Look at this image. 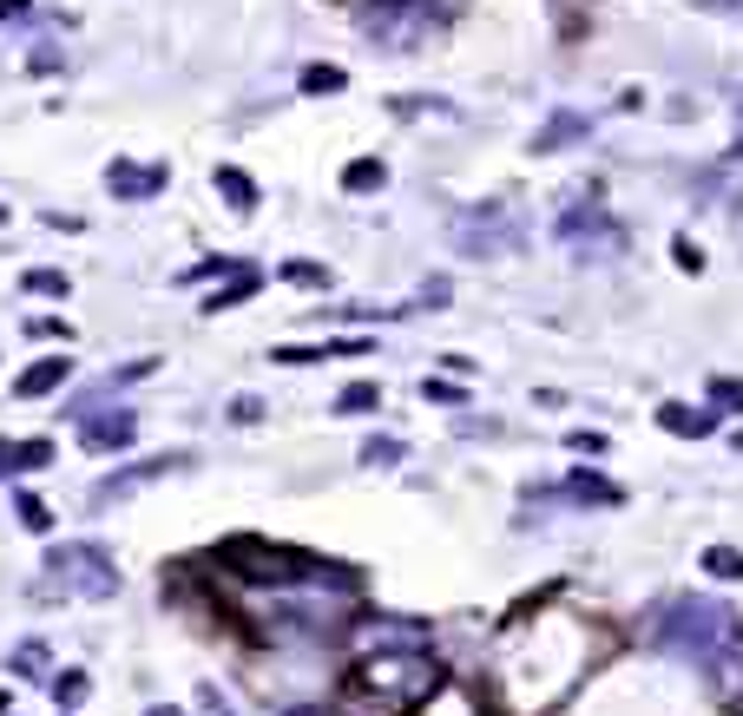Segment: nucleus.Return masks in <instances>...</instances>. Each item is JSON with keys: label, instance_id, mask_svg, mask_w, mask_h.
<instances>
[{"label": "nucleus", "instance_id": "17", "mask_svg": "<svg viewBox=\"0 0 743 716\" xmlns=\"http://www.w3.org/2000/svg\"><path fill=\"white\" fill-rule=\"evenodd\" d=\"M218 191L230 198V205H237V211H250V205H257V185H250L237 165H224V171H218Z\"/></svg>", "mask_w": 743, "mask_h": 716}, {"label": "nucleus", "instance_id": "9", "mask_svg": "<svg viewBox=\"0 0 743 716\" xmlns=\"http://www.w3.org/2000/svg\"><path fill=\"white\" fill-rule=\"evenodd\" d=\"M171 467H185V460H178V454H171V460H139V467H126V474H112V480H106V487H99L92 500H119V494H132V487H146V480H165Z\"/></svg>", "mask_w": 743, "mask_h": 716}, {"label": "nucleus", "instance_id": "12", "mask_svg": "<svg viewBox=\"0 0 743 716\" xmlns=\"http://www.w3.org/2000/svg\"><path fill=\"white\" fill-rule=\"evenodd\" d=\"M586 132H593V126H586L579 112H553V119H546V132H533V151H559V145H579Z\"/></svg>", "mask_w": 743, "mask_h": 716}, {"label": "nucleus", "instance_id": "22", "mask_svg": "<svg viewBox=\"0 0 743 716\" xmlns=\"http://www.w3.org/2000/svg\"><path fill=\"white\" fill-rule=\"evenodd\" d=\"M277 277H284V284H297V289H323V284H329V270H323V263H303V257H297V263H284Z\"/></svg>", "mask_w": 743, "mask_h": 716}, {"label": "nucleus", "instance_id": "18", "mask_svg": "<svg viewBox=\"0 0 743 716\" xmlns=\"http://www.w3.org/2000/svg\"><path fill=\"white\" fill-rule=\"evenodd\" d=\"M717 677L731 697H743V645H717Z\"/></svg>", "mask_w": 743, "mask_h": 716}, {"label": "nucleus", "instance_id": "19", "mask_svg": "<svg viewBox=\"0 0 743 716\" xmlns=\"http://www.w3.org/2000/svg\"><path fill=\"white\" fill-rule=\"evenodd\" d=\"M375 401H382V388L356 381V388H343V395H336V415H369Z\"/></svg>", "mask_w": 743, "mask_h": 716}, {"label": "nucleus", "instance_id": "33", "mask_svg": "<svg viewBox=\"0 0 743 716\" xmlns=\"http://www.w3.org/2000/svg\"><path fill=\"white\" fill-rule=\"evenodd\" d=\"M573 447H579V454H605V434L586 428V434H573Z\"/></svg>", "mask_w": 743, "mask_h": 716}, {"label": "nucleus", "instance_id": "37", "mask_svg": "<svg viewBox=\"0 0 743 716\" xmlns=\"http://www.w3.org/2000/svg\"><path fill=\"white\" fill-rule=\"evenodd\" d=\"M0 217H7V211H0Z\"/></svg>", "mask_w": 743, "mask_h": 716}, {"label": "nucleus", "instance_id": "11", "mask_svg": "<svg viewBox=\"0 0 743 716\" xmlns=\"http://www.w3.org/2000/svg\"><path fill=\"white\" fill-rule=\"evenodd\" d=\"M375 336H343V342H316V349H277V361H336V356H369Z\"/></svg>", "mask_w": 743, "mask_h": 716}, {"label": "nucleus", "instance_id": "21", "mask_svg": "<svg viewBox=\"0 0 743 716\" xmlns=\"http://www.w3.org/2000/svg\"><path fill=\"white\" fill-rule=\"evenodd\" d=\"M244 296H257V270H237V284H230V289H218V296H211L205 309L218 316V309H230V302H244Z\"/></svg>", "mask_w": 743, "mask_h": 716}, {"label": "nucleus", "instance_id": "26", "mask_svg": "<svg viewBox=\"0 0 743 716\" xmlns=\"http://www.w3.org/2000/svg\"><path fill=\"white\" fill-rule=\"evenodd\" d=\"M20 289H33V296H67V277H60V270H27Z\"/></svg>", "mask_w": 743, "mask_h": 716}, {"label": "nucleus", "instance_id": "23", "mask_svg": "<svg viewBox=\"0 0 743 716\" xmlns=\"http://www.w3.org/2000/svg\"><path fill=\"white\" fill-rule=\"evenodd\" d=\"M704 573H711V578H743V553H731V546H711V553H704Z\"/></svg>", "mask_w": 743, "mask_h": 716}, {"label": "nucleus", "instance_id": "27", "mask_svg": "<svg viewBox=\"0 0 743 716\" xmlns=\"http://www.w3.org/2000/svg\"><path fill=\"white\" fill-rule=\"evenodd\" d=\"M363 460H369V467H395V460H402V440H388V434H382V440L363 447Z\"/></svg>", "mask_w": 743, "mask_h": 716}, {"label": "nucleus", "instance_id": "24", "mask_svg": "<svg viewBox=\"0 0 743 716\" xmlns=\"http://www.w3.org/2000/svg\"><path fill=\"white\" fill-rule=\"evenodd\" d=\"M303 92H343V67H309L303 72Z\"/></svg>", "mask_w": 743, "mask_h": 716}, {"label": "nucleus", "instance_id": "30", "mask_svg": "<svg viewBox=\"0 0 743 716\" xmlns=\"http://www.w3.org/2000/svg\"><path fill=\"white\" fill-rule=\"evenodd\" d=\"M13 670H27V677H33V670H47V645H20V650H13Z\"/></svg>", "mask_w": 743, "mask_h": 716}, {"label": "nucleus", "instance_id": "13", "mask_svg": "<svg viewBox=\"0 0 743 716\" xmlns=\"http://www.w3.org/2000/svg\"><path fill=\"white\" fill-rule=\"evenodd\" d=\"M67 381V356H47V361H33L27 375H20V388L13 395H27V401H40V395H53Z\"/></svg>", "mask_w": 743, "mask_h": 716}, {"label": "nucleus", "instance_id": "16", "mask_svg": "<svg viewBox=\"0 0 743 716\" xmlns=\"http://www.w3.org/2000/svg\"><path fill=\"white\" fill-rule=\"evenodd\" d=\"M658 421H665L671 434H711V415H697V408H684V401H665Z\"/></svg>", "mask_w": 743, "mask_h": 716}, {"label": "nucleus", "instance_id": "5", "mask_svg": "<svg viewBox=\"0 0 743 716\" xmlns=\"http://www.w3.org/2000/svg\"><path fill=\"white\" fill-rule=\"evenodd\" d=\"M514 243H521L514 205H487V211L454 217V250H467V257H501V250H514Z\"/></svg>", "mask_w": 743, "mask_h": 716}, {"label": "nucleus", "instance_id": "25", "mask_svg": "<svg viewBox=\"0 0 743 716\" xmlns=\"http://www.w3.org/2000/svg\"><path fill=\"white\" fill-rule=\"evenodd\" d=\"M13 506H20V519H27L33 533H47V526H53V513H47V500H33V494H13Z\"/></svg>", "mask_w": 743, "mask_h": 716}, {"label": "nucleus", "instance_id": "6", "mask_svg": "<svg viewBox=\"0 0 743 716\" xmlns=\"http://www.w3.org/2000/svg\"><path fill=\"white\" fill-rule=\"evenodd\" d=\"M47 566L60 578H73L86 598H112V591H119V573H112V559H106L99 546H53Z\"/></svg>", "mask_w": 743, "mask_h": 716}, {"label": "nucleus", "instance_id": "7", "mask_svg": "<svg viewBox=\"0 0 743 716\" xmlns=\"http://www.w3.org/2000/svg\"><path fill=\"white\" fill-rule=\"evenodd\" d=\"M559 237L579 250V243H605V250H618V223L612 217H598V211H566L559 217Z\"/></svg>", "mask_w": 743, "mask_h": 716}, {"label": "nucleus", "instance_id": "15", "mask_svg": "<svg viewBox=\"0 0 743 716\" xmlns=\"http://www.w3.org/2000/svg\"><path fill=\"white\" fill-rule=\"evenodd\" d=\"M566 494H573V500H593V506H618V500H625L605 474H573V480H566Z\"/></svg>", "mask_w": 743, "mask_h": 716}, {"label": "nucleus", "instance_id": "4", "mask_svg": "<svg viewBox=\"0 0 743 716\" xmlns=\"http://www.w3.org/2000/svg\"><path fill=\"white\" fill-rule=\"evenodd\" d=\"M230 573H250V578H323L329 566H316V559H303L290 546H264V539H230L218 553Z\"/></svg>", "mask_w": 743, "mask_h": 716}, {"label": "nucleus", "instance_id": "14", "mask_svg": "<svg viewBox=\"0 0 743 716\" xmlns=\"http://www.w3.org/2000/svg\"><path fill=\"white\" fill-rule=\"evenodd\" d=\"M47 460H53L47 440H13V447H0V474H27V467H47Z\"/></svg>", "mask_w": 743, "mask_h": 716}, {"label": "nucleus", "instance_id": "31", "mask_svg": "<svg viewBox=\"0 0 743 716\" xmlns=\"http://www.w3.org/2000/svg\"><path fill=\"white\" fill-rule=\"evenodd\" d=\"M27 336H33V342H60V336H73V329L53 322V316H40V322H27Z\"/></svg>", "mask_w": 743, "mask_h": 716}, {"label": "nucleus", "instance_id": "10", "mask_svg": "<svg viewBox=\"0 0 743 716\" xmlns=\"http://www.w3.org/2000/svg\"><path fill=\"white\" fill-rule=\"evenodd\" d=\"M86 447H92V454L132 447V415H99V421H86Z\"/></svg>", "mask_w": 743, "mask_h": 716}, {"label": "nucleus", "instance_id": "1", "mask_svg": "<svg viewBox=\"0 0 743 716\" xmlns=\"http://www.w3.org/2000/svg\"><path fill=\"white\" fill-rule=\"evenodd\" d=\"M612 657V632L579 618L573 605L546 598L539 611L526 605L514 632L494 650V704L507 716H546L573 697V684Z\"/></svg>", "mask_w": 743, "mask_h": 716}, {"label": "nucleus", "instance_id": "34", "mask_svg": "<svg viewBox=\"0 0 743 716\" xmlns=\"http://www.w3.org/2000/svg\"><path fill=\"white\" fill-rule=\"evenodd\" d=\"M290 716H323V710H290Z\"/></svg>", "mask_w": 743, "mask_h": 716}, {"label": "nucleus", "instance_id": "28", "mask_svg": "<svg viewBox=\"0 0 743 716\" xmlns=\"http://www.w3.org/2000/svg\"><path fill=\"white\" fill-rule=\"evenodd\" d=\"M422 395H428V401H447V408H460V401H467V388H454V381H442V375H435V381H422Z\"/></svg>", "mask_w": 743, "mask_h": 716}, {"label": "nucleus", "instance_id": "20", "mask_svg": "<svg viewBox=\"0 0 743 716\" xmlns=\"http://www.w3.org/2000/svg\"><path fill=\"white\" fill-rule=\"evenodd\" d=\"M382 178H388V171H382V158H356L343 185H349V191H382Z\"/></svg>", "mask_w": 743, "mask_h": 716}, {"label": "nucleus", "instance_id": "2", "mask_svg": "<svg viewBox=\"0 0 743 716\" xmlns=\"http://www.w3.org/2000/svg\"><path fill=\"white\" fill-rule=\"evenodd\" d=\"M442 684L435 650L408 645V650H375L349 670L343 684V716H408L415 704H428Z\"/></svg>", "mask_w": 743, "mask_h": 716}, {"label": "nucleus", "instance_id": "36", "mask_svg": "<svg viewBox=\"0 0 743 716\" xmlns=\"http://www.w3.org/2000/svg\"><path fill=\"white\" fill-rule=\"evenodd\" d=\"M737 106H743V99H737ZM737 158H743V139H737Z\"/></svg>", "mask_w": 743, "mask_h": 716}, {"label": "nucleus", "instance_id": "8", "mask_svg": "<svg viewBox=\"0 0 743 716\" xmlns=\"http://www.w3.org/2000/svg\"><path fill=\"white\" fill-rule=\"evenodd\" d=\"M119 198H151V191H165V165H112V178H106Z\"/></svg>", "mask_w": 743, "mask_h": 716}, {"label": "nucleus", "instance_id": "29", "mask_svg": "<svg viewBox=\"0 0 743 716\" xmlns=\"http://www.w3.org/2000/svg\"><path fill=\"white\" fill-rule=\"evenodd\" d=\"M53 697H60V704H79V697H86V670H67V677H53Z\"/></svg>", "mask_w": 743, "mask_h": 716}, {"label": "nucleus", "instance_id": "3", "mask_svg": "<svg viewBox=\"0 0 743 716\" xmlns=\"http://www.w3.org/2000/svg\"><path fill=\"white\" fill-rule=\"evenodd\" d=\"M731 632V611L711 605V598H677L665 618H658V645L665 650H691V657H711Z\"/></svg>", "mask_w": 743, "mask_h": 716}, {"label": "nucleus", "instance_id": "32", "mask_svg": "<svg viewBox=\"0 0 743 716\" xmlns=\"http://www.w3.org/2000/svg\"><path fill=\"white\" fill-rule=\"evenodd\" d=\"M711 401L717 408H743V381H711Z\"/></svg>", "mask_w": 743, "mask_h": 716}, {"label": "nucleus", "instance_id": "35", "mask_svg": "<svg viewBox=\"0 0 743 716\" xmlns=\"http://www.w3.org/2000/svg\"><path fill=\"white\" fill-rule=\"evenodd\" d=\"M151 716H178V710H151Z\"/></svg>", "mask_w": 743, "mask_h": 716}]
</instances>
